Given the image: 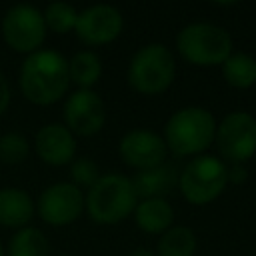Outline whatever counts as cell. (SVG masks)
I'll return each mask as SVG.
<instances>
[{"mask_svg":"<svg viewBox=\"0 0 256 256\" xmlns=\"http://www.w3.org/2000/svg\"><path fill=\"white\" fill-rule=\"evenodd\" d=\"M138 204L132 180L124 174L110 172L98 178V182L86 194V212L92 222L102 226H114L134 214Z\"/></svg>","mask_w":256,"mask_h":256,"instance_id":"3957f363","label":"cell"},{"mask_svg":"<svg viewBox=\"0 0 256 256\" xmlns=\"http://www.w3.org/2000/svg\"><path fill=\"white\" fill-rule=\"evenodd\" d=\"M84 208L86 194L72 182H56L48 186L36 202V212L42 222L54 228H62L76 222Z\"/></svg>","mask_w":256,"mask_h":256,"instance_id":"9c48e42d","label":"cell"},{"mask_svg":"<svg viewBox=\"0 0 256 256\" xmlns=\"http://www.w3.org/2000/svg\"><path fill=\"white\" fill-rule=\"evenodd\" d=\"M12 102V90H10V82L8 78L0 72V116H4V112L8 110Z\"/></svg>","mask_w":256,"mask_h":256,"instance_id":"cb8c5ba5","label":"cell"},{"mask_svg":"<svg viewBox=\"0 0 256 256\" xmlns=\"http://www.w3.org/2000/svg\"><path fill=\"white\" fill-rule=\"evenodd\" d=\"M176 78L174 54L160 42L142 46L130 60L128 84L144 96H158L166 92Z\"/></svg>","mask_w":256,"mask_h":256,"instance_id":"5b68a950","label":"cell"},{"mask_svg":"<svg viewBox=\"0 0 256 256\" xmlns=\"http://www.w3.org/2000/svg\"><path fill=\"white\" fill-rule=\"evenodd\" d=\"M216 120L210 110L200 106H186L176 110L164 126L166 148L180 158L202 156L216 138Z\"/></svg>","mask_w":256,"mask_h":256,"instance_id":"7a4b0ae2","label":"cell"},{"mask_svg":"<svg viewBox=\"0 0 256 256\" xmlns=\"http://www.w3.org/2000/svg\"><path fill=\"white\" fill-rule=\"evenodd\" d=\"M30 154V142L26 136L18 132H8L0 136V162L4 164H20Z\"/></svg>","mask_w":256,"mask_h":256,"instance_id":"7402d4cb","label":"cell"},{"mask_svg":"<svg viewBox=\"0 0 256 256\" xmlns=\"http://www.w3.org/2000/svg\"><path fill=\"white\" fill-rule=\"evenodd\" d=\"M36 212L34 200L22 188H2L0 190V226L22 230L30 224Z\"/></svg>","mask_w":256,"mask_h":256,"instance_id":"5bb4252c","label":"cell"},{"mask_svg":"<svg viewBox=\"0 0 256 256\" xmlns=\"http://www.w3.org/2000/svg\"><path fill=\"white\" fill-rule=\"evenodd\" d=\"M66 128L76 136H94L106 124V106L98 92L76 90L66 98L64 104Z\"/></svg>","mask_w":256,"mask_h":256,"instance_id":"8fae6325","label":"cell"},{"mask_svg":"<svg viewBox=\"0 0 256 256\" xmlns=\"http://www.w3.org/2000/svg\"><path fill=\"white\" fill-rule=\"evenodd\" d=\"M8 256H50V242L40 228L26 226L12 236Z\"/></svg>","mask_w":256,"mask_h":256,"instance_id":"ffe728a7","label":"cell"},{"mask_svg":"<svg viewBox=\"0 0 256 256\" xmlns=\"http://www.w3.org/2000/svg\"><path fill=\"white\" fill-rule=\"evenodd\" d=\"M0 256H4V246H2V242H0Z\"/></svg>","mask_w":256,"mask_h":256,"instance_id":"4316f807","label":"cell"},{"mask_svg":"<svg viewBox=\"0 0 256 256\" xmlns=\"http://www.w3.org/2000/svg\"><path fill=\"white\" fill-rule=\"evenodd\" d=\"M70 68V80L78 86V90H92L94 84H98L102 76V60L92 50H82L74 54L72 60H68Z\"/></svg>","mask_w":256,"mask_h":256,"instance_id":"e0dca14e","label":"cell"},{"mask_svg":"<svg viewBox=\"0 0 256 256\" xmlns=\"http://www.w3.org/2000/svg\"><path fill=\"white\" fill-rule=\"evenodd\" d=\"M180 56L192 66H222L232 56V36L222 26L210 22H194L184 26L176 36Z\"/></svg>","mask_w":256,"mask_h":256,"instance_id":"277c9868","label":"cell"},{"mask_svg":"<svg viewBox=\"0 0 256 256\" xmlns=\"http://www.w3.org/2000/svg\"><path fill=\"white\" fill-rule=\"evenodd\" d=\"M34 150L44 164L66 166L72 164L76 156V138L64 124L52 122L38 130L34 138Z\"/></svg>","mask_w":256,"mask_h":256,"instance_id":"4fadbf2b","label":"cell"},{"mask_svg":"<svg viewBox=\"0 0 256 256\" xmlns=\"http://www.w3.org/2000/svg\"><path fill=\"white\" fill-rule=\"evenodd\" d=\"M60 256H68V254H60Z\"/></svg>","mask_w":256,"mask_h":256,"instance_id":"83f0119b","label":"cell"},{"mask_svg":"<svg viewBox=\"0 0 256 256\" xmlns=\"http://www.w3.org/2000/svg\"><path fill=\"white\" fill-rule=\"evenodd\" d=\"M130 256H156V254L152 250H148V248H136V250L130 252Z\"/></svg>","mask_w":256,"mask_h":256,"instance_id":"484cf974","label":"cell"},{"mask_svg":"<svg viewBox=\"0 0 256 256\" xmlns=\"http://www.w3.org/2000/svg\"><path fill=\"white\" fill-rule=\"evenodd\" d=\"M70 176H72V184H74V186H78L80 190H82V188L90 190V188L98 182V178H100L102 174H100L98 164H96L92 158L82 156V158H76V160L70 164Z\"/></svg>","mask_w":256,"mask_h":256,"instance_id":"603a6c76","label":"cell"},{"mask_svg":"<svg viewBox=\"0 0 256 256\" xmlns=\"http://www.w3.org/2000/svg\"><path fill=\"white\" fill-rule=\"evenodd\" d=\"M214 142L222 160L246 164L256 154V118L244 110L226 114L216 126Z\"/></svg>","mask_w":256,"mask_h":256,"instance_id":"52a82bcc","label":"cell"},{"mask_svg":"<svg viewBox=\"0 0 256 256\" xmlns=\"http://www.w3.org/2000/svg\"><path fill=\"white\" fill-rule=\"evenodd\" d=\"M18 84L28 102L52 106L68 94L72 84L68 60L56 50H38L22 62Z\"/></svg>","mask_w":256,"mask_h":256,"instance_id":"6da1fadb","label":"cell"},{"mask_svg":"<svg viewBox=\"0 0 256 256\" xmlns=\"http://www.w3.org/2000/svg\"><path fill=\"white\" fill-rule=\"evenodd\" d=\"M42 14H44L46 28L56 34H68L70 30L76 28L78 10L68 2H52L46 6Z\"/></svg>","mask_w":256,"mask_h":256,"instance_id":"44dd1931","label":"cell"},{"mask_svg":"<svg viewBox=\"0 0 256 256\" xmlns=\"http://www.w3.org/2000/svg\"><path fill=\"white\" fill-rule=\"evenodd\" d=\"M120 158L136 172L162 166L166 160V142L162 136L150 130H132L124 134L118 146Z\"/></svg>","mask_w":256,"mask_h":256,"instance_id":"7c38bea8","label":"cell"},{"mask_svg":"<svg viewBox=\"0 0 256 256\" xmlns=\"http://www.w3.org/2000/svg\"><path fill=\"white\" fill-rule=\"evenodd\" d=\"M48 28L44 22V14L30 4L12 6L2 20V36L4 42L18 54H34L42 50Z\"/></svg>","mask_w":256,"mask_h":256,"instance_id":"ba28073f","label":"cell"},{"mask_svg":"<svg viewBox=\"0 0 256 256\" xmlns=\"http://www.w3.org/2000/svg\"><path fill=\"white\" fill-rule=\"evenodd\" d=\"M222 76L232 88H252L256 84V58L244 52H232V56L222 64Z\"/></svg>","mask_w":256,"mask_h":256,"instance_id":"ac0fdd59","label":"cell"},{"mask_svg":"<svg viewBox=\"0 0 256 256\" xmlns=\"http://www.w3.org/2000/svg\"><path fill=\"white\" fill-rule=\"evenodd\" d=\"M196 248H198V240L192 228L172 226L160 236L156 256H194Z\"/></svg>","mask_w":256,"mask_h":256,"instance_id":"d6986e66","label":"cell"},{"mask_svg":"<svg viewBox=\"0 0 256 256\" xmlns=\"http://www.w3.org/2000/svg\"><path fill=\"white\" fill-rule=\"evenodd\" d=\"M248 180V168L246 164H230L228 166V184H244Z\"/></svg>","mask_w":256,"mask_h":256,"instance_id":"d4e9b609","label":"cell"},{"mask_svg":"<svg viewBox=\"0 0 256 256\" xmlns=\"http://www.w3.org/2000/svg\"><path fill=\"white\" fill-rule=\"evenodd\" d=\"M228 186V166L216 156H196L182 174H178V188L186 202L206 206L222 196Z\"/></svg>","mask_w":256,"mask_h":256,"instance_id":"8992f818","label":"cell"},{"mask_svg":"<svg viewBox=\"0 0 256 256\" xmlns=\"http://www.w3.org/2000/svg\"><path fill=\"white\" fill-rule=\"evenodd\" d=\"M134 218L142 232L162 236L174 224V208L166 198H148L136 204Z\"/></svg>","mask_w":256,"mask_h":256,"instance_id":"9a60e30c","label":"cell"},{"mask_svg":"<svg viewBox=\"0 0 256 256\" xmlns=\"http://www.w3.org/2000/svg\"><path fill=\"white\" fill-rule=\"evenodd\" d=\"M74 30L86 46L112 44L124 30V16L112 4H94L78 12Z\"/></svg>","mask_w":256,"mask_h":256,"instance_id":"30bf717a","label":"cell"},{"mask_svg":"<svg viewBox=\"0 0 256 256\" xmlns=\"http://www.w3.org/2000/svg\"><path fill=\"white\" fill-rule=\"evenodd\" d=\"M132 180V186L136 190V196L142 200L148 198H164L166 194H170V190L174 186H178V174L172 166H156L150 170H142L136 172Z\"/></svg>","mask_w":256,"mask_h":256,"instance_id":"2e32d148","label":"cell"}]
</instances>
